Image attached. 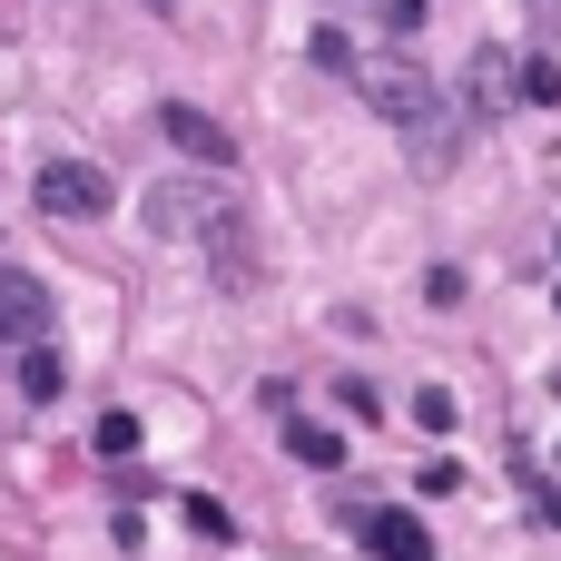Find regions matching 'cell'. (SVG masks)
<instances>
[{
  "label": "cell",
  "mask_w": 561,
  "mask_h": 561,
  "mask_svg": "<svg viewBox=\"0 0 561 561\" xmlns=\"http://www.w3.org/2000/svg\"><path fill=\"white\" fill-rule=\"evenodd\" d=\"M138 227H148V237H207V256H217V237L237 247V187H227V168H207V178H178V187L138 197Z\"/></svg>",
  "instance_id": "obj_1"
},
{
  "label": "cell",
  "mask_w": 561,
  "mask_h": 561,
  "mask_svg": "<svg viewBox=\"0 0 561 561\" xmlns=\"http://www.w3.org/2000/svg\"><path fill=\"white\" fill-rule=\"evenodd\" d=\"M108 207H118V187H108L89 158H49V168H39V217H49V227H89V217H108Z\"/></svg>",
  "instance_id": "obj_2"
},
{
  "label": "cell",
  "mask_w": 561,
  "mask_h": 561,
  "mask_svg": "<svg viewBox=\"0 0 561 561\" xmlns=\"http://www.w3.org/2000/svg\"><path fill=\"white\" fill-rule=\"evenodd\" d=\"M365 99H375L394 128H424V108H434V79H424L414 59H365Z\"/></svg>",
  "instance_id": "obj_3"
},
{
  "label": "cell",
  "mask_w": 561,
  "mask_h": 561,
  "mask_svg": "<svg viewBox=\"0 0 561 561\" xmlns=\"http://www.w3.org/2000/svg\"><path fill=\"white\" fill-rule=\"evenodd\" d=\"M49 316H59V306H49V286H39L30 266H0V345H20V355H30V345L49 335Z\"/></svg>",
  "instance_id": "obj_4"
},
{
  "label": "cell",
  "mask_w": 561,
  "mask_h": 561,
  "mask_svg": "<svg viewBox=\"0 0 561 561\" xmlns=\"http://www.w3.org/2000/svg\"><path fill=\"white\" fill-rule=\"evenodd\" d=\"M158 128H168V138H178V148L197 158V168H237V138H227V128H217L207 108H187V99H168V108H158Z\"/></svg>",
  "instance_id": "obj_5"
},
{
  "label": "cell",
  "mask_w": 561,
  "mask_h": 561,
  "mask_svg": "<svg viewBox=\"0 0 561 561\" xmlns=\"http://www.w3.org/2000/svg\"><path fill=\"white\" fill-rule=\"evenodd\" d=\"M365 542H375V561H434V533L414 513H365Z\"/></svg>",
  "instance_id": "obj_6"
},
{
  "label": "cell",
  "mask_w": 561,
  "mask_h": 561,
  "mask_svg": "<svg viewBox=\"0 0 561 561\" xmlns=\"http://www.w3.org/2000/svg\"><path fill=\"white\" fill-rule=\"evenodd\" d=\"M463 89H473V108H503V99L523 89V69H513L503 49H473V69H463Z\"/></svg>",
  "instance_id": "obj_7"
},
{
  "label": "cell",
  "mask_w": 561,
  "mask_h": 561,
  "mask_svg": "<svg viewBox=\"0 0 561 561\" xmlns=\"http://www.w3.org/2000/svg\"><path fill=\"white\" fill-rule=\"evenodd\" d=\"M286 454H296L306 473H335V463H345V444H335L325 424H286Z\"/></svg>",
  "instance_id": "obj_8"
},
{
  "label": "cell",
  "mask_w": 561,
  "mask_h": 561,
  "mask_svg": "<svg viewBox=\"0 0 561 561\" xmlns=\"http://www.w3.org/2000/svg\"><path fill=\"white\" fill-rule=\"evenodd\" d=\"M20 394H30V404H59V355H49V345L20 355Z\"/></svg>",
  "instance_id": "obj_9"
},
{
  "label": "cell",
  "mask_w": 561,
  "mask_h": 561,
  "mask_svg": "<svg viewBox=\"0 0 561 561\" xmlns=\"http://www.w3.org/2000/svg\"><path fill=\"white\" fill-rule=\"evenodd\" d=\"M89 444H99L108 463H128V454H138V414H99V434H89Z\"/></svg>",
  "instance_id": "obj_10"
},
{
  "label": "cell",
  "mask_w": 561,
  "mask_h": 561,
  "mask_svg": "<svg viewBox=\"0 0 561 561\" xmlns=\"http://www.w3.org/2000/svg\"><path fill=\"white\" fill-rule=\"evenodd\" d=\"M523 99L533 108H561V59H523Z\"/></svg>",
  "instance_id": "obj_11"
},
{
  "label": "cell",
  "mask_w": 561,
  "mask_h": 561,
  "mask_svg": "<svg viewBox=\"0 0 561 561\" xmlns=\"http://www.w3.org/2000/svg\"><path fill=\"white\" fill-rule=\"evenodd\" d=\"M414 424H424V434H454V394L424 385V394H414Z\"/></svg>",
  "instance_id": "obj_12"
},
{
  "label": "cell",
  "mask_w": 561,
  "mask_h": 561,
  "mask_svg": "<svg viewBox=\"0 0 561 561\" xmlns=\"http://www.w3.org/2000/svg\"><path fill=\"white\" fill-rule=\"evenodd\" d=\"M385 30H394V39H414V30H424V0H385Z\"/></svg>",
  "instance_id": "obj_13"
},
{
  "label": "cell",
  "mask_w": 561,
  "mask_h": 561,
  "mask_svg": "<svg viewBox=\"0 0 561 561\" xmlns=\"http://www.w3.org/2000/svg\"><path fill=\"white\" fill-rule=\"evenodd\" d=\"M552 247H561V237H552Z\"/></svg>",
  "instance_id": "obj_14"
}]
</instances>
